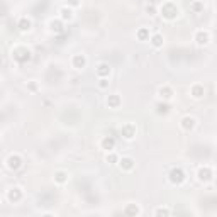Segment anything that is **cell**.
<instances>
[{
	"label": "cell",
	"instance_id": "52a82bcc",
	"mask_svg": "<svg viewBox=\"0 0 217 217\" xmlns=\"http://www.w3.org/2000/svg\"><path fill=\"white\" fill-rule=\"evenodd\" d=\"M104 144H105V148L112 149V148H114V139H105V141H104Z\"/></svg>",
	"mask_w": 217,
	"mask_h": 217
},
{
	"label": "cell",
	"instance_id": "6da1fadb",
	"mask_svg": "<svg viewBox=\"0 0 217 217\" xmlns=\"http://www.w3.org/2000/svg\"><path fill=\"white\" fill-rule=\"evenodd\" d=\"M183 180H185V176H183V173H181V170H173V171H171V181L181 183Z\"/></svg>",
	"mask_w": 217,
	"mask_h": 217
},
{
	"label": "cell",
	"instance_id": "8992f818",
	"mask_svg": "<svg viewBox=\"0 0 217 217\" xmlns=\"http://www.w3.org/2000/svg\"><path fill=\"white\" fill-rule=\"evenodd\" d=\"M61 14H63L61 17H63L64 21H66V19H68V21L71 19V10H70V9H63V10H61Z\"/></svg>",
	"mask_w": 217,
	"mask_h": 217
},
{
	"label": "cell",
	"instance_id": "3957f363",
	"mask_svg": "<svg viewBox=\"0 0 217 217\" xmlns=\"http://www.w3.org/2000/svg\"><path fill=\"white\" fill-rule=\"evenodd\" d=\"M197 42L198 44H207L209 42V32H204V31L198 32L197 34Z\"/></svg>",
	"mask_w": 217,
	"mask_h": 217
},
{
	"label": "cell",
	"instance_id": "ba28073f",
	"mask_svg": "<svg viewBox=\"0 0 217 217\" xmlns=\"http://www.w3.org/2000/svg\"><path fill=\"white\" fill-rule=\"evenodd\" d=\"M29 26H31V22H29V21H22L21 29H22V31H26V29H29Z\"/></svg>",
	"mask_w": 217,
	"mask_h": 217
},
{
	"label": "cell",
	"instance_id": "7a4b0ae2",
	"mask_svg": "<svg viewBox=\"0 0 217 217\" xmlns=\"http://www.w3.org/2000/svg\"><path fill=\"white\" fill-rule=\"evenodd\" d=\"M110 73V66H109V64H100V66H99V68H97V75H99V76H105V75H109Z\"/></svg>",
	"mask_w": 217,
	"mask_h": 217
},
{
	"label": "cell",
	"instance_id": "9c48e42d",
	"mask_svg": "<svg viewBox=\"0 0 217 217\" xmlns=\"http://www.w3.org/2000/svg\"><path fill=\"white\" fill-rule=\"evenodd\" d=\"M154 214H170V212L166 210V209H158V210L154 212Z\"/></svg>",
	"mask_w": 217,
	"mask_h": 217
},
{
	"label": "cell",
	"instance_id": "5b68a950",
	"mask_svg": "<svg viewBox=\"0 0 217 217\" xmlns=\"http://www.w3.org/2000/svg\"><path fill=\"white\" fill-rule=\"evenodd\" d=\"M161 44H163V41H161V36H159V34H156V36L153 37V46H156V48H158V46H161Z\"/></svg>",
	"mask_w": 217,
	"mask_h": 217
},
{
	"label": "cell",
	"instance_id": "277c9868",
	"mask_svg": "<svg viewBox=\"0 0 217 217\" xmlns=\"http://www.w3.org/2000/svg\"><path fill=\"white\" fill-rule=\"evenodd\" d=\"M121 168L131 170V168H133V159H131V158H122L121 159Z\"/></svg>",
	"mask_w": 217,
	"mask_h": 217
}]
</instances>
